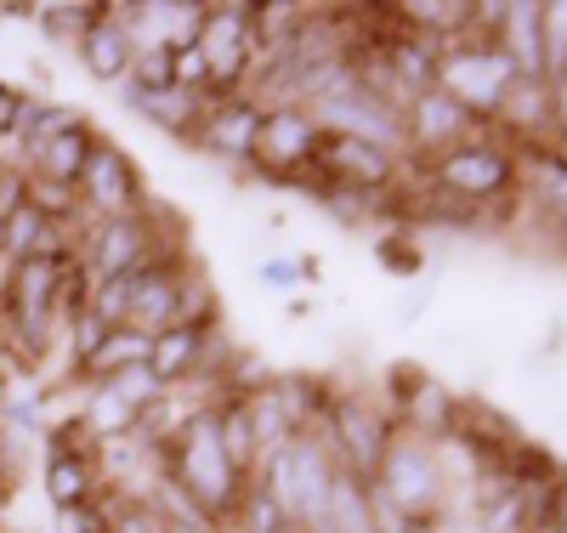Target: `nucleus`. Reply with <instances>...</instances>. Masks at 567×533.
<instances>
[{
    "mask_svg": "<svg viewBox=\"0 0 567 533\" xmlns=\"http://www.w3.org/2000/svg\"><path fill=\"white\" fill-rule=\"evenodd\" d=\"M336 454H329V443L312 431H296L284 449H272L261 465H256V482L278 500L284 522H290L296 533H323L329 527V489H336Z\"/></svg>",
    "mask_w": 567,
    "mask_h": 533,
    "instance_id": "obj_1",
    "label": "nucleus"
},
{
    "mask_svg": "<svg viewBox=\"0 0 567 533\" xmlns=\"http://www.w3.org/2000/svg\"><path fill=\"white\" fill-rule=\"evenodd\" d=\"M165 482H176V489L194 500L210 522H216V533L227 527V516L239 511V500H245V471L233 465L227 454H221V438H216V414L205 409L194 426L182 431V438L165 449Z\"/></svg>",
    "mask_w": 567,
    "mask_h": 533,
    "instance_id": "obj_2",
    "label": "nucleus"
},
{
    "mask_svg": "<svg viewBox=\"0 0 567 533\" xmlns=\"http://www.w3.org/2000/svg\"><path fill=\"white\" fill-rule=\"evenodd\" d=\"M403 165L465 205H494V199H511L516 193V148L494 131V120H483L477 136H465L460 148L437 154L432 165H414V160H403Z\"/></svg>",
    "mask_w": 567,
    "mask_h": 533,
    "instance_id": "obj_3",
    "label": "nucleus"
},
{
    "mask_svg": "<svg viewBox=\"0 0 567 533\" xmlns=\"http://www.w3.org/2000/svg\"><path fill=\"white\" fill-rule=\"evenodd\" d=\"M392 511L414 516V522H437L449 511V476H443V460H437V443L420 438V431H403L386 443L381 454V471L369 482Z\"/></svg>",
    "mask_w": 567,
    "mask_h": 533,
    "instance_id": "obj_4",
    "label": "nucleus"
},
{
    "mask_svg": "<svg viewBox=\"0 0 567 533\" xmlns=\"http://www.w3.org/2000/svg\"><path fill=\"white\" fill-rule=\"evenodd\" d=\"M318 438L329 443V454H336V465H341L347 476L374 482L386 443L398 438V420H392V409L374 398V392H358V386H352V392H341L336 409L323 414Z\"/></svg>",
    "mask_w": 567,
    "mask_h": 533,
    "instance_id": "obj_5",
    "label": "nucleus"
},
{
    "mask_svg": "<svg viewBox=\"0 0 567 533\" xmlns=\"http://www.w3.org/2000/svg\"><path fill=\"white\" fill-rule=\"evenodd\" d=\"M74 199H80V222H114V216H131L148 205V182H142L136 160L120 148V142L97 136L80 182H74Z\"/></svg>",
    "mask_w": 567,
    "mask_h": 533,
    "instance_id": "obj_6",
    "label": "nucleus"
},
{
    "mask_svg": "<svg viewBox=\"0 0 567 533\" xmlns=\"http://www.w3.org/2000/svg\"><path fill=\"white\" fill-rule=\"evenodd\" d=\"M318 120L323 136H352V142H374L386 154H403V114L386 109L381 96H369L358 80H347L341 91H329L318 109H307Z\"/></svg>",
    "mask_w": 567,
    "mask_h": 533,
    "instance_id": "obj_7",
    "label": "nucleus"
},
{
    "mask_svg": "<svg viewBox=\"0 0 567 533\" xmlns=\"http://www.w3.org/2000/svg\"><path fill=\"white\" fill-rule=\"evenodd\" d=\"M477 125H483V120H477V114H465L443 85L420 91L414 103H409V114H403V160L432 165L437 154L460 148L465 136H477Z\"/></svg>",
    "mask_w": 567,
    "mask_h": 533,
    "instance_id": "obj_8",
    "label": "nucleus"
},
{
    "mask_svg": "<svg viewBox=\"0 0 567 533\" xmlns=\"http://www.w3.org/2000/svg\"><path fill=\"white\" fill-rule=\"evenodd\" d=\"M511 80H516V69L505 63L499 45H460V52H449L443 69H437V85L454 96L465 114H477V120H494V109H499V96H505Z\"/></svg>",
    "mask_w": 567,
    "mask_h": 533,
    "instance_id": "obj_9",
    "label": "nucleus"
},
{
    "mask_svg": "<svg viewBox=\"0 0 567 533\" xmlns=\"http://www.w3.org/2000/svg\"><path fill=\"white\" fill-rule=\"evenodd\" d=\"M261 125H267V109L256 96H227L205 114V125L194 131L187 148L216 160V165H233V171H250L256 165V148H261Z\"/></svg>",
    "mask_w": 567,
    "mask_h": 533,
    "instance_id": "obj_10",
    "label": "nucleus"
},
{
    "mask_svg": "<svg viewBox=\"0 0 567 533\" xmlns=\"http://www.w3.org/2000/svg\"><path fill=\"white\" fill-rule=\"evenodd\" d=\"M318 171L336 187L381 193L403 176V154H386V148H374V142H352V136H323L318 142Z\"/></svg>",
    "mask_w": 567,
    "mask_h": 533,
    "instance_id": "obj_11",
    "label": "nucleus"
},
{
    "mask_svg": "<svg viewBox=\"0 0 567 533\" xmlns=\"http://www.w3.org/2000/svg\"><path fill=\"white\" fill-rule=\"evenodd\" d=\"M494 131L511 142V148H523V142H545L556 131V91L550 80H511L499 109H494Z\"/></svg>",
    "mask_w": 567,
    "mask_h": 533,
    "instance_id": "obj_12",
    "label": "nucleus"
},
{
    "mask_svg": "<svg viewBox=\"0 0 567 533\" xmlns=\"http://www.w3.org/2000/svg\"><path fill=\"white\" fill-rule=\"evenodd\" d=\"M74 52H80V69H85L91 80H103V85H125V74H131V63H136L131 34H125V23L114 18L109 0H103V18L85 23V34L74 40Z\"/></svg>",
    "mask_w": 567,
    "mask_h": 533,
    "instance_id": "obj_13",
    "label": "nucleus"
},
{
    "mask_svg": "<svg viewBox=\"0 0 567 533\" xmlns=\"http://www.w3.org/2000/svg\"><path fill=\"white\" fill-rule=\"evenodd\" d=\"M40 489H45V500H52V511L91 505V500L103 494V476H97V449H45Z\"/></svg>",
    "mask_w": 567,
    "mask_h": 533,
    "instance_id": "obj_14",
    "label": "nucleus"
},
{
    "mask_svg": "<svg viewBox=\"0 0 567 533\" xmlns=\"http://www.w3.org/2000/svg\"><path fill=\"white\" fill-rule=\"evenodd\" d=\"M499 52L516 69V80H545V0H511Z\"/></svg>",
    "mask_w": 567,
    "mask_h": 533,
    "instance_id": "obj_15",
    "label": "nucleus"
},
{
    "mask_svg": "<svg viewBox=\"0 0 567 533\" xmlns=\"http://www.w3.org/2000/svg\"><path fill=\"white\" fill-rule=\"evenodd\" d=\"M125 103L148 120V125H159L165 136H176V142H194V131L205 125V114L216 109L210 96H199V91H182V85H171V91H154V96H142V91H120Z\"/></svg>",
    "mask_w": 567,
    "mask_h": 533,
    "instance_id": "obj_16",
    "label": "nucleus"
},
{
    "mask_svg": "<svg viewBox=\"0 0 567 533\" xmlns=\"http://www.w3.org/2000/svg\"><path fill=\"white\" fill-rule=\"evenodd\" d=\"M245 414H250V431H256V449H261V460H267L272 449L290 443L296 431H307V426H301V414L290 409V398H284L278 375H272L267 386H256V392H245Z\"/></svg>",
    "mask_w": 567,
    "mask_h": 533,
    "instance_id": "obj_17",
    "label": "nucleus"
},
{
    "mask_svg": "<svg viewBox=\"0 0 567 533\" xmlns=\"http://www.w3.org/2000/svg\"><path fill=\"white\" fill-rule=\"evenodd\" d=\"M91 148H97V131H91V120H85V125L63 131L58 142H45L40 154H29V176H45V182H58V187H74L80 171H85V160H91Z\"/></svg>",
    "mask_w": 567,
    "mask_h": 533,
    "instance_id": "obj_18",
    "label": "nucleus"
},
{
    "mask_svg": "<svg viewBox=\"0 0 567 533\" xmlns=\"http://www.w3.org/2000/svg\"><path fill=\"white\" fill-rule=\"evenodd\" d=\"M205 335H210V329H194V324H171V329H159V335H154V358H148V369H154L165 386L194 380V375H199V352H205Z\"/></svg>",
    "mask_w": 567,
    "mask_h": 533,
    "instance_id": "obj_19",
    "label": "nucleus"
},
{
    "mask_svg": "<svg viewBox=\"0 0 567 533\" xmlns=\"http://www.w3.org/2000/svg\"><path fill=\"white\" fill-rule=\"evenodd\" d=\"M80 420L91 431V443H114V438H131L142 414L131 403H120L103 380H91V386H80Z\"/></svg>",
    "mask_w": 567,
    "mask_h": 533,
    "instance_id": "obj_20",
    "label": "nucleus"
},
{
    "mask_svg": "<svg viewBox=\"0 0 567 533\" xmlns=\"http://www.w3.org/2000/svg\"><path fill=\"white\" fill-rule=\"evenodd\" d=\"M85 125V109L74 103H45V96H23V114H18V136H23V154H40L45 142H58L63 131Z\"/></svg>",
    "mask_w": 567,
    "mask_h": 533,
    "instance_id": "obj_21",
    "label": "nucleus"
},
{
    "mask_svg": "<svg viewBox=\"0 0 567 533\" xmlns=\"http://www.w3.org/2000/svg\"><path fill=\"white\" fill-rule=\"evenodd\" d=\"M148 358H154V335H142V329L120 324V329H109V335H103V347L91 352V363H85L80 386L109 380V375H120V369H131V363H148Z\"/></svg>",
    "mask_w": 567,
    "mask_h": 533,
    "instance_id": "obj_22",
    "label": "nucleus"
},
{
    "mask_svg": "<svg viewBox=\"0 0 567 533\" xmlns=\"http://www.w3.org/2000/svg\"><path fill=\"white\" fill-rule=\"evenodd\" d=\"M176 324H194V329H216L221 324V301H216V284L210 273L194 262L176 284Z\"/></svg>",
    "mask_w": 567,
    "mask_h": 533,
    "instance_id": "obj_23",
    "label": "nucleus"
},
{
    "mask_svg": "<svg viewBox=\"0 0 567 533\" xmlns=\"http://www.w3.org/2000/svg\"><path fill=\"white\" fill-rule=\"evenodd\" d=\"M103 386H109V392H114L120 403H131L136 414H142V409H154V403H159V392H165V380H159L148 363H131V369L109 375Z\"/></svg>",
    "mask_w": 567,
    "mask_h": 533,
    "instance_id": "obj_24",
    "label": "nucleus"
},
{
    "mask_svg": "<svg viewBox=\"0 0 567 533\" xmlns=\"http://www.w3.org/2000/svg\"><path fill=\"white\" fill-rule=\"evenodd\" d=\"M109 500V533H165V511L154 500Z\"/></svg>",
    "mask_w": 567,
    "mask_h": 533,
    "instance_id": "obj_25",
    "label": "nucleus"
},
{
    "mask_svg": "<svg viewBox=\"0 0 567 533\" xmlns=\"http://www.w3.org/2000/svg\"><path fill=\"white\" fill-rule=\"evenodd\" d=\"M567 69V0H545V80Z\"/></svg>",
    "mask_w": 567,
    "mask_h": 533,
    "instance_id": "obj_26",
    "label": "nucleus"
},
{
    "mask_svg": "<svg viewBox=\"0 0 567 533\" xmlns=\"http://www.w3.org/2000/svg\"><path fill=\"white\" fill-rule=\"evenodd\" d=\"M256 278L272 284V289H296L301 278H318V262H307V256H296V250H284V256H267V262L256 267Z\"/></svg>",
    "mask_w": 567,
    "mask_h": 533,
    "instance_id": "obj_27",
    "label": "nucleus"
},
{
    "mask_svg": "<svg viewBox=\"0 0 567 533\" xmlns=\"http://www.w3.org/2000/svg\"><path fill=\"white\" fill-rule=\"evenodd\" d=\"M52 533H109V500L97 494L91 505H69V511H52Z\"/></svg>",
    "mask_w": 567,
    "mask_h": 533,
    "instance_id": "obj_28",
    "label": "nucleus"
},
{
    "mask_svg": "<svg viewBox=\"0 0 567 533\" xmlns=\"http://www.w3.org/2000/svg\"><path fill=\"white\" fill-rule=\"evenodd\" d=\"M374 256H381V267H392V273H403V278H414V273L425 267V256L414 250V238H409V233H386Z\"/></svg>",
    "mask_w": 567,
    "mask_h": 533,
    "instance_id": "obj_29",
    "label": "nucleus"
},
{
    "mask_svg": "<svg viewBox=\"0 0 567 533\" xmlns=\"http://www.w3.org/2000/svg\"><path fill=\"white\" fill-rule=\"evenodd\" d=\"M29 205V176L23 171H0V222H7L12 211Z\"/></svg>",
    "mask_w": 567,
    "mask_h": 533,
    "instance_id": "obj_30",
    "label": "nucleus"
},
{
    "mask_svg": "<svg viewBox=\"0 0 567 533\" xmlns=\"http://www.w3.org/2000/svg\"><path fill=\"white\" fill-rule=\"evenodd\" d=\"M23 96H29V91H18L12 80H0V131H12V125H18V114H23Z\"/></svg>",
    "mask_w": 567,
    "mask_h": 533,
    "instance_id": "obj_31",
    "label": "nucleus"
},
{
    "mask_svg": "<svg viewBox=\"0 0 567 533\" xmlns=\"http://www.w3.org/2000/svg\"><path fill=\"white\" fill-rule=\"evenodd\" d=\"M556 527L567 533V482H561V500H556Z\"/></svg>",
    "mask_w": 567,
    "mask_h": 533,
    "instance_id": "obj_32",
    "label": "nucleus"
},
{
    "mask_svg": "<svg viewBox=\"0 0 567 533\" xmlns=\"http://www.w3.org/2000/svg\"><path fill=\"white\" fill-rule=\"evenodd\" d=\"M165 533H176V527H165Z\"/></svg>",
    "mask_w": 567,
    "mask_h": 533,
    "instance_id": "obj_33",
    "label": "nucleus"
}]
</instances>
